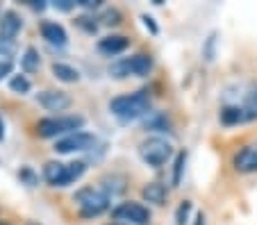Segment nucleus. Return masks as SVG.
Masks as SVG:
<instances>
[{
  "mask_svg": "<svg viewBox=\"0 0 257 225\" xmlns=\"http://www.w3.org/2000/svg\"><path fill=\"white\" fill-rule=\"evenodd\" d=\"M84 171H87V164H84V162H71V164H66L64 180H62V184H59V186H68V184H73V182H78L80 177L84 175Z\"/></svg>",
  "mask_w": 257,
  "mask_h": 225,
  "instance_id": "obj_17",
  "label": "nucleus"
},
{
  "mask_svg": "<svg viewBox=\"0 0 257 225\" xmlns=\"http://www.w3.org/2000/svg\"><path fill=\"white\" fill-rule=\"evenodd\" d=\"M141 21H144V25H146V28H148V30H151L153 35H157V32H160V30H157V25L153 23V19H151V16H148V14H144V16H141Z\"/></svg>",
  "mask_w": 257,
  "mask_h": 225,
  "instance_id": "obj_30",
  "label": "nucleus"
},
{
  "mask_svg": "<svg viewBox=\"0 0 257 225\" xmlns=\"http://www.w3.org/2000/svg\"><path fill=\"white\" fill-rule=\"evenodd\" d=\"M84 118L78 114L71 116H50V118H41L37 123V134L44 139H55V137H68L73 132H82Z\"/></svg>",
  "mask_w": 257,
  "mask_h": 225,
  "instance_id": "obj_2",
  "label": "nucleus"
},
{
  "mask_svg": "<svg viewBox=\"0 0 257 225\" xmlns=\"http://www.w3.org/2000/svg\"><path fill=\"white\" fill-rule=\"evenodd\" d=\"M64 171H66V164L62 162H48L44 166V180L48 182L50 186H59L64 180Z\"/></svg>",
  "mask_w": 257,
  "mask_h": 225,
  "instance_id": "obj_15",
  "label": "nucleus"
},
{
  "mask_svg": "<svg viewBox=\"0 0 257 225\" xmlns=\"http://www.w3.org/2000/svg\"><path fill=\"white\" fill-rule=\"evenodd\" d=\"M75 25H78L80 30H84V32H89V35H93L98 30V23L93 19H89V16H80V19H75Z\"/></svg>",
  "mask_w": 257,
  "mask_h": 225,
  "instance_id": "obj_25",
  "label": "nucleus"
},
{
  "mask_svg": "<svg viewBox=\"0 0 257 225\" xmlns=\"http://www.w3.org/2000/svg\"><path fill=\"white\" fill-rule=\"evenodd\" d=\"M112 216H114V220H123V225L125 223L146 225L151 220V209L144 207L141 202H121L118 207H114Z\"/></svg>",
  "mask_w": 257,
  "mask_h": 225,
  "instance_id": "obj_6",
  "label": "nucleus"
},
{
  "mask_svg": "<svg viewBox=\"0 0 257 225\" xmlns=\"http://www.w3.org/2000/svg\"><path fill=\"white\" fill-rule=\"evenodd\" d=\"M223 125H239V123H246V114L239 105H223L221 114H218Z\"/></svg>",
  "mask_w": 257,
  "mask_h": 225,
  "instance_id": "obj_14",
  "label": "nucleus"
},
{
  "mask_svg": "<svg viewBox=\"0 0 257 225\" xmlns=\"http://www.w3.org/2000/svg\"><path fill=\"white\" fill-rule=\"evenodd\" d=\"M5 139V125H3V121H0V141Z\"/></svg>",
  "mask_w": 257,
  "mask_h": 225,
  "instance_id": "obj_34",
  "label": "nucleus"
},
{
  "mask_svg": "<svg viewBox=\"0 0 257 225\" xmlns=\"http://www.w3.org/2000/svg\"><path fill=\"white\" fill-rule=\"evenodd\" d=\"M37 103L41 105L48 112H64V109L71 107V96L66 91H59V89H46V91L37 93Z\"/></svg>",
  "mask_w": 257,
  "mask_h": 225,
  "instance_id": "obj_8",
  "label": "nucleus"
},
{
  "mask_svg": "<svg viewBox=\"0 0 257 225\" xmlns=\"http://www.w3.org/2000/svg\"><path fill=\"white\" fill-rule=\"evenodd\" d=\"M153 71V57L151 55H132V57H125V59H118V62H114L112 66H109V73H112V78L116 80H125L130 78V75H137V78H144V75H148Z\"/></svg>",
  "mask_w": 257,
  "mask_h": 225,
  "instance_id": "obj_4",
  "label": "nucleus"
},
{
  "mask_svg": "<svg viewBox=\"0 0 257 225\" xmlns=\"http://www.w3.org/2000/svg\"><path fill=\"white\" fill-rule=\"evenodd\" d=\"M109 225H123V223H109Z\"/></svg>",
  "mask_w": 257,
  "mask_h": 225,
  "instance_id": "obj_35",
  "label": "nucleus"
},
{
  "mask_svg": "<svg viewBox=\"0 0 257 225\" xmlns=\"http://www.w3.org/2000/svg\"><path fill=\"white\" fill-rule=\"evenodd\" d=\"M39 64H41V59H39V53H37V48H25V53H23V57H21V69L25 71V73H34V71H39Z\"/></svg>",
  "mask_w": 257,
  "mask_h": 225,
  "instance_id": "obj_18",
  "label": "nucleus"
},
{
  "mask_svg": "<svg viewBox=\"0 0 257 225\" xmlns=\"http://www.w3.org/2000/svg\"><path fill=\"white\" fill-rule=\"evenodd\" d=\"M127 46H130V39L123 35H109V37H102V39L98 41V50H100L102 55H107V57L121 55L123 50H127Z\"/></svg>",
  "mask_w": 257,
  "mask_h": 225,
  "instance_id": "obj_11",
  "label": "nucleus"
},
{
  "mask_svg": "<svg viewBox=\"0 0 257 225\" xmlns=\"http://www.w3.org/2000/svg\"><path fill=\"white\" fill-rule=\"evenodd\" d=\"M53 75L57 80H62V82H78L80 80V73L73 66H68V64H64V62H55L53 64Z\"/></svg>",
  "mask_w": 257,
  "mask_h": 225,
  "instance_id": "obj_16",
  "label": "nucleus"
},
{
  "mask_svg": "<svg viewBox=\"0 0 257 225\" xmlns=\"http://www.w3.org/2000/svg\"><path fill=\"white\" fill-rule=\"evenodd\" d=\"M232 166L237 173H257V143L239 148L232 155Z\"/></svg>",
  "mask_w": 257,
  "mask_h": 225,
  "instance_id": "obj_9",
  "label": "nucleus"
},
{
  "mask_svg": "<svg viewBox=\"0 0 257 225\" xmlns=\"http://www.w3.org/2000/svg\"><path fill=\"white\" fill-rule=\"evenodd\" d=\"M39 30H41V37H44V39L48 41L50 46H57V48H64V46L68 44V35H66V30H64L59 23H55V21H44Z\"/></svg>",
  "mask_w": 257,
  "mask_h": 225,
  "instance_id": "obj_10",
  "label": "nucleus"
},
{
  "mask_svg": "<svg viewBox=\"0 0 257 225\" xmlns=\"http://www.w3.org/2000/svg\"><path fill=\"white\" fill-rule=\"evenodd\" d=\"M73 200L78 202L80 216H84V218H96L109 207V196L98 186H84V189L75 191Z\"/></svg>",
  "mask_w": 257,
  "mask_h": 225,
  "instance_id": "obj_3",
  "label": "nucleus"
},
{
  "mask_svg": "<svg viewBox=\"0 0 257 225\" xmlns=\"http://www.w3.org/2000/svg\"><path fill=\"white\" fill-rule=\"evenodd\" d=\"M139 155L148 166L160 168L173 157V146L162 137H151V139H146V141H141Z\"/></svg>",
  "mask_w": 257,
  "mask_h": 225,
  "instance_id": "obj_5",
  "label": "nucleus"
},
{
  "mask_svg": "<svg viewBox=\"0 0 257 225\" xmlns=\"http://www.w3.org/2000/svg\"><path fill=\"white\" fill-rule=\"evenodd\" d=\"M19 177H21V182H23V184H28V186H37V184H39V175H37V173H34L30 166L21 168Z\"/></svg>",
  "mask_w": 257,
  "mask_h": 225,
  "instance_id": "obj_22",
  "label": "nucleus"
},
{
  "mask_svg": "<svg viewBox=\"0 0 257 225\" xmlns=\"http://www.w3.org/2000/svg\"><path fill=\"white\" fill-rule=\"evenodd\" d=\"M28 5L32 7V10H39V12L46 10V3H44V0H28Z\"/></svg>",
  "mask_w": 257,
  "mask_h": 225,
  "instance_id": "obj_31",
  "label": "nucleus"
},
{
  "mask_svg": "<svg viewBox=\"0 0 257 225\" xmlns=\"http://www.w3.org/2000/svg\"><path fill=\"white\" fill-rule=\"evenodd\" d=\"M16 53V41L0 35V57H12Z\"/></svg>",
  "mask_w": 257,
  "mask_h": 225,
  "instance_id": "obj_23",
  "label": "nucleus"
},
{
  "mask_svg": "<svg viewBox=\"0 0 257 225\" xmlns=\"http://www.w3.org/2000/svg\"><path fill=\"white\" fill-rule=\"evenodd\" d=\"M10 89L14 93H28L30 91V80L25 78V75H12V80H10Z\"/></svg>",
  "mask_w": 257,
  "mask_h": 225,
  "instance_id": "obj_20",
  "label": "nucleus"
},
{
  "mask_svg": "<svg viewBox=\"0 0 257 225\" xmlns=\"http://www.w3.org/2000/svg\"><path fill=\"white\" fill-rule=\"evenodd\" d=\"M194 225H205V214H203V211H198V214H196V223Z\"/></svg>",
  "mask_w": 257,
  "mask_h": 225,
  "instance_id": "obj_33",
  "label": "nucleus"
},
{
  "mask_svg": "<svg viewBox=\"0 0 257 225\" xmlns=\"http://www.w3.org/2000/svg\"><path fill=\"white\" fill-rule=\"evenodd\" d=\"M75 5H78V0H57V3H55V10H59V12H71Z\"/></svg>",
  "mask_w": 257,
  "mask_h": 225,
  "instance_id": "obj_27",
  "label": "nucleus"
},
{
  "mask_svg": "<svg viewBox=\"0 0 257 225\" xmlns=\"http://www.w3.org/2000/svg\"><path fill=\"white\" fill-rule=\"evenodd\" d=\"M12 69H14V66H12L10 59H0V80L7 78V75L12 73Z\"/></svg>",
  "mask_w": 257,
  "mask_h": 225,
  "instance_id": "obj_28",
  "label": "nucleus"
},
{
  "mask_svg": "<svg viewBox=\"0 0 257 225\" xmlns=\"http://www.w3.org/2000/svg\"><path fill=\"white\" fill-rule=\"evenodd\" d=\"M96 143V137L89 132H73L68 137L57 139L55 143V150L62 152V155H68V152H80V150H89V148Z\"/></svg>",
  "mask_w": 257,
  "mask_h": 225,
  "instance_id": "obj_7",
  "label": "nucleus"
},
{
  "mask_svg": "<svg viewBox=\"0 0 257 225\" xmlns=\"http://www.w3.org/2000/svg\"><path fill=\"white\" fill-rule=\"evenodd\" d=\"M185 164H187V152H178V157H175V164H173V177H171V184H173V186H180L182 171H185Z\"/></svg>",
  "mask_w": 257,
  "mask_h": 225,
  "instance_id": "obj_19",
  "label": "nucleus"
},
{
  "mask_svg": "<svg viewBox=\"0 0 257 225\" xmlns=\"http://www.w3.org/2000/svg\"><path fill=\"white\" fill-rule=\"evenodd\" d=\"M169 121H166L164 114H155L151 121H146V130H166Z\"/></svg>",
  "mask_w": 257,
  "mask_h": 225,
  "instance_id": "obj_24",
  "label": "nucleus"
},
{
  "mask_svg": "<svg viewBox=\"0 0 257 225\" xmlns=\"http://www.w3.org/2000/svg\"><path fill=\"white\" fill-rule=\"evenodd\" d=\"M78 5L84 10H98V7H102V0H78Z\"/></svg>",
  "mask_w": 257,
  "mask_h": 225,
  "instance_id": "obj_29",
  "label": "nucleus"
},
{
  "mask_svg": "<svg viewBox=\"0 0 257 225\" xmlns=\"http://www.w3.org/2000/svg\"><path fill=\"white\" fill-rule=\"evenodd\" d=\"M141 198L146 202H153V205H164L166 198H169V189H166L162 182H148V184L141 189Z\"/></svg>",
  "mask_w": 257,
  "mask_h": 225,
  "instance_id": "obj_13",
  "label": "nucleus"
},
{
  "mask_svg": "<svg viewBox=\"0 0 257 225\" xmlns=\"http://www.w3.org/2000/svg\"><path fill=\"white\" fill-rule=\"evenodd\" d=\"M214 41H216V35H212V37H209V41H207V53H205V57H207V59H214V53H212Z\"/></svg>",
  "mask_w": 257,
  "mask_h": 225,
  "instance_id": "obj_32",
  "label": "nucleus"
},
{
  "mask_svg": "<svg viewBox=\"0 0 257 225\" xmlns=\"http://www.w3.org/2000/svg\"><path fill=\"white\" fill-rule=\"evenodd\" d=\"M109 112L118 118V121H137L144 114L151 112V96L148 91H135L125 93V96H116L109 100Z\"/></svg>",
  "mask_w": 257,
  "mask_h": 225,
  "instance_id": "obj_1",
  "label": "nucleus"
},
{
  "mask_svg": "<svg viewBox=\"0 0 257 225\" xmlns=\"http://www.w3.org/2000/svg\"><path fill=\"white\" fill-rule=\"evenodd\" d=\"M102 23L105 25H118L121 23V14H118V10H107L105 14H102Z\"/></svg>",
  "mask_w": 257,
  "mask_h": 225,
  "instance_id": "obj_26",
  "label": "nucleus"
},
{
  "mask_svg": "<svg viewBox=\"0 0 257 225\" xmlns=\"http://www.w3.org/2000/svg\"><path fill=\"white\" fill-rule=\"evenodd\" d=\"M189 214H191V202L185 200L175 211V225H187L189 223Z\"/></svg>",
  "mask_w": 257,
  "mask_h": 225,
  "instance_id": "obj_21",
  "label": "nucleus"
},
{
  "mask_svg": "<svg viewBox=\"0 0 257 225\" xmlns=\"http://www.w3.org/2000/svg\"><path fill=\"white\" fill-rule=\"evenodd\" d=\"M30 225H39V223H30Z\"/></svg>",
  "mask_w": 257,
  "mask_h": 225,
  "instance_id": "obj_36",
  "label": "nucleus"
},
{
  "mask_svg": "<svg viewBox=\"0 0 257 225\" xmlns=\"http://www.w3.org/2000/svg\"><path fill=\"white\" fill-rule=\"evenodd\" d=\"M21 30H23V19L12 10L3 12V16H0V35L7 37V39H16Z\"/></svg>",
  "mask_w": 257,
  "mask_h": 225,
  "instance_id": "obj_12",
  "label": "nucleus"
}]
</instances>
